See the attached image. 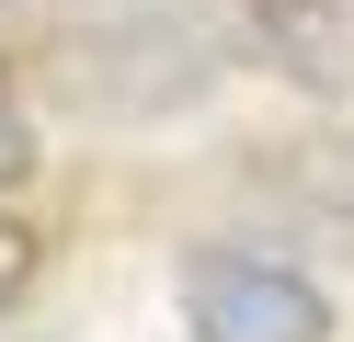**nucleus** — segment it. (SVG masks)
Listing matches in <instances>:
<instances>
[{"instance_id": "nucleus-3", "label": "nucleus", "mask_w": 354, "mask_h": 342, "mask_svg": "<svg viewBox=\"0 0 354 342\" xmlns=\"http://www.w3.org/2000/svg\"><path fill=\"white\" fill-rule=\"evenodd\" d=\"M24 171H35V126H24V91L0 80V194H12Z\"/></svg>"}, {"instance_id": "nucleus-4", "label": "nucleus", "mask_w": 354, "mask_h": 342, "mask_svg": "<svg viewBox=\"0 0 354 342\" xmlns=\"http://www.w3.org/2000/svg\"><path fill=\"white\" fill-rule=\"evenodd\" d=\"M24 285H35V228H24V217H0V308H12Z\"/></svg>"}, {"instance_id": "nucleus-1", "label": "nucleus", "mask_w": 354, "mask_h": 342, "mask_svg": "<svg viewBox=\"0 0 354 342\" xmlns=\"http://www.w3.org/2000/svg\"><path fill=\"white\" fill-rule=\"evenodd\" d=\"M183 319H194V342H331L320 285L286 263H240V251H206L183 274Z\"/></svg>"}, {"instance_id": "nucleus-2", "label": "nucleus", "mask_w": 354, "mask_h": 342, "mask_svg": "<svg viewBox=\"0 0 354 342\" xmlns=\"http://www.w3.org/2000/svg\"><path fill=\"white\" fill-rule=\"evenodd\" d=\"M263 46L286 57V80L308 91H354V0H252Z\"/></svg>"}]
</instances>
